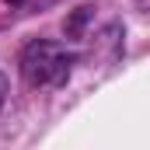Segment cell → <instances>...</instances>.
Masks as SVG:
<instances>
[{
	"label": "cell",
	"instance_id": "6da1fadb",
	"mask_svg": "<svg viewBox=\"0 0 150 150\" xmlns=\"http://www.w3.org/2000/svg\"><path fill=\"white\" fill-rule=\"evenodd\" d=\"M77 63L74 52H63L52 42H32L21 52V77L28 87H42V84H67L70 80V67Z\"/></svg>",
	"mask_w": 150,
	"mask_h": 150
},
{
	"label": "cell",
	"instance_id": "7a4b0ae2",
	"mask_svg": "<svg viewBox=\"0 0 150 150\" xmlns=\"http://www.w3.org/2000/svg\"><path fill=\"white\" fill-rule=\"evenodd\" d=\"M91 18H94V11H91V7H77L74 14L67 18V25H63V28H67V35H70V38H80Z\"/></svg>",
	"mask_w": 150,
	"mask_h": 150
},
{
	"label": "cell",
	"instance_id": "3957f363",
	"mask_svg": "<svg viewBox=\"0 0 150 150\" xmlns=\"http://www.w3.org/2000/svg\"><path fill=\"white\" fill-rule=\"evenodd\" d=\"M4 101H7V77L0 74V108H4Z\"/></svg>",
	"mask_w": 150,
	"mask_h": 150
},
{
	"label": "cell",
	"instance_id": "277c9868",
	"mask_svg": "<svg viewBox=\"0 0 150 150\" xmlns=\"http://www.w3.org/2000/svg\"><path fill=\"white\" fill-rule=\"evenodd\" d=\"M7 4H11V7H18V4H25V0H7Z\"/></svg>",
	"mask_w": 150,
	"mask_h": 150
}]
</instances>
